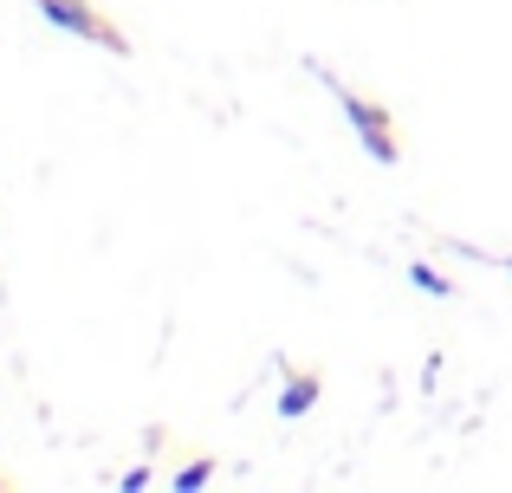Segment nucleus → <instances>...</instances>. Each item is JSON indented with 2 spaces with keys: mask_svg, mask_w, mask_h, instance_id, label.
Listing matches in <instances>:
<instances>
[{
  "mask_svg": "<svg viewBox=\"0 0 512 493\" xmlns=\"http://www.w3.org/2000/svg\"><path fill=\"white\" fill-rule=\"evenodd\" d=\"M39 13H46V20H59L65 33L91 39V46H111V52H130V39L117 33V26L104 20V13L91 7V0H39Z\"/></svg>",
  "mask_w": 512,
  "mask_h": 493,
  "instance_id": "f257e3e1",
  "label": "nucleus"
},
{
  "mask_svg": "<svg viewBox=\"0 0 512 493\" xmlns=\"http://www.w3.org/2000/svg\"><path fill=\"white\" fill-rule=\"evenodd\" d=\"M344 111H350V124H357V137L370 143V156H376V163H396L402 150H396V130H389V117L376 111L370 98H357V91H344Z\"/></svg>",
  "mask_w": 512,
  "mask_h": 493,
  "instance_id": "f03ea898",
  "label": "nucleus"
},
{
  "mask_svg": "<svg viewBox=\"0 0 512 493\" xmlns=\"http://www.w3.org/2000/svg\"><path fill=\"white\" fill-rule=\"evenodd\" d=\"M318 396V377H292L286 396H279V416H305V403Z\"/></svg>",
  "mask_w": 512,
  "mask_h": 493,
  "instance_id": "7ed1b4c3",
  "label": "nucleus"
}]
</instances>
